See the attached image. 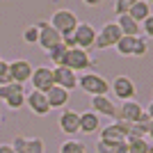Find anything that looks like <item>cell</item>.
<instances>
[{
    "label": "cell",
    "mask_w": 153,
    "mask_h": 153,
    "mask_svg": "<svg viewBox=\"0 0 153 153\" xmlns=\"http://www.w3.org/2000/svg\"><path fill=\"white\" fill-rule=\"evenodd\" d=\"M51 27L55 32H57L59 37L62 34H71V32L76 30V25L80 23L78 21V16H76V12L73 9H66V7H59V9H55L53 12V16H51Z\"/></svg>",
    "instance_id": "1"
},
{
    "label": "cell",
    "mask_w": 153,
    "mask_h": 153,
    "mask_svg": "<svg viewBox=\"0 0 153 153\" xmlns=\"http://www.w3.org/2000/svg\"><path fill=\"white\" fill-rule=\"evenodd\" d=\"M78 87L85 91L87 96H108L110 91V82L105 80V78L101 76V73H82V76L78 78Z\"/></svg>",
    "instance_id": "2"
},
{
    "label": "cell",
    "mask_w": 153,
    "mask_h": 153,
    "mask_svg": "<svg viewBox=\"0 0 153 153\" xmlns=\"http://www.w3.org/2000/svg\"><path fill=\"white\" fill-rule=\"evenodd\" d=\"M0 101L5 103L9 110H21L25 105V89H23V85H5V87H0Z\"/></svg>",
    "instance_id": "3"
},
{
    "label": "cell",
    "mask_w": 153,
    "mask_h": 153,
    "mask_svg": "<svg viewBox=\"0 0 153 153\" xmlns=\"http://www.w3.org/2000/svg\"><path fill=\"white\" fill-rule=\"evenodd\" d=\"M121 30L117 27L114 21H108L105 25L101 27V32H96V41H94V48H101V51H105V48H114L117 41L121 39Z\"/></svg>",
    "instance_id": "4"
},
{
    "label": "cell",
    "mask_w": 153,
    "mask_h": 153,
    "mask_svg": "<svg viewBox=\"0 0 153 153\" xmlns=\"http://www.w3.org/2000/svg\"><path fill=\"white\" fill-rule=\"evenodd\" d=\"M110 91H112L121 103H126V101H133L135 98L137 87H135V82L128 76H117L114 80H110Z\"/></svg>",
    "instance_id": "5"
},
{
    "label": "cell",
    "mask_w": 153,
    "mask_h": 153,
    "mask_svg": "<svg viewBox=\"0 0 153 153\" xmlns=\"http://www.w3.org/2000/svg\"><path fill=\"white\" fill-rule=\"evenodd\" d=\"M73 39H76V48H82V51L91 53L96 41V30L91 23H78L76 30H73Z\"/></svg>",
    "instance_id": "6"
},
{
    "label": "cell",
    "mask_w": 153,
    "mask_h": 153,
    "mask_svg": "<svg viewBox=\"0 0 153 153\" xmlns=\"http://www.w3.org/2000/svg\"><path fill=\"white\" fill-rule=\"evenodd\" d=\"M14 153H46V144L41 137H23L16 135L12 142Z\"/></svg>",
    "instance_id": "7"
},
{
    "label": "cell",
    "mask_w": 153,
    "mask_h": 153,
    "mask_svg": "<svg viewBox=\"0 0 153 153\" xmlns=\"http://www.w3.org/2000/svg\"><path fill=\"white\" fill-rule=\"evenodd\" d=\"M130 135V126L123 121H112L105 128H101V142H126Z\"/></svg>",
    "instance_id": "8"
},
{
    "label": "cell",
    "mask_w": 153,
    "mask_h": 153,
    "mask_svg": "<svg viewBox=\"0 0 153 153\" xmlns=\"http://www.w3.org/2000/svg\"><path fill=\"white\" fill-rule=\"evenodd\" d=\"M64 66H69L73 73H78V71H85L87 73V69L91 66V53L82 51V48H71L69 53H66V64Z\"/></svg>",
    "instance_id": "9"
},
{
    "label": "cell",
    "mask_w": 153,
    "mask_h": 153,
    "mask_svg": "<svg viewBox=\"0 0 153 153\" xmlns=\"http://www.w3.org/2000/svg\"><path fill=\"white\" fill-rule=\"evenodd\" d=\"M32 91H39V94H46V91L51 89L53 85V69L51 66H37V69L32 71Z\"/></svg>",
    "instance_id": "10"
},
{
    "label": "cell",
    "mask_w": 153,
    "mask_h": 153,
    "mask_svg": "<svg viewBox=\"0 0 153 153\" xmlns=\"http://www.w3.org/2000/svg\"><path fill=\"white\" fill-rule=\"evenodd\" d=\"M53 82H55V87H62L71 94L73 89H78V73H73L69 66H55L53 69Z\"/></svg>",
    "instance_id": "11"
},
{
    "label": "cell",
    "mask_w": 153,
    "mask_h": 153,
    "mask_svg": "<svg viewBox=\"0 0 153 153\" xmlns=\"http://www.w3.org/2000/svg\"><path fill=\"white\" fill-rule=\"evenodd\" d=\"M34 25H37V30H39V39H37V44L41 46L46 53L51 51L53 46L62 44V37H59L57 32L51 27V23H48V21H39V23H34Z\"/></svg>",
    "instance_id": "12"
},
{
    "label": "cell",
    "mask_w": 153,
    "mask_h": 153,
    "mask_svg": "<svg viewBox=\"0 0 153 153\" xmlns=\"http://www.w3.org/2000/svg\"><path fill=\"white\" fill-rule=\"evenodd\" d=\"M142 112H144V108H142L137 101H126V103H121V108L117 110V121H123V123H128V126H135V123L140 121Z\"/></svg>",
    "instance_id": "13"
},
{
    "label": "cell",
    "mask_w": 153,
    "mask_h": 153,
    "mask_svg": "<svg viewBox=\"0 0 153 153\" xmlns=\"http://www.w3.org/2000/svg\"><path fill=\"white\" fill-rule=\"evenodd\" d=\"M32 71H34V66H32L27 59H14V62H9V73H12V82H16V85L30 82Z\"/></svg>",
    "instance_id": "14"
},
{
    "label": "cell",
    "mask_w": 153,
    "mask_h": 153,
    "mask_svg": "<svg viewBox=\"0 0 153 153\" xmlns=\"http://www.w3.org/2000/svg\"><path fill=\"white\" fill-rule=\"evenodd\" d=\"M91 112L96 117H108L117 121V105L114 101H110V96H94L91 98Z\"/></svg>",
    "instance_id": "15"
},
{
    "label": "cell",
    "mask_w": 153,
    "mask_h": 153,
    "mask_svg": "<svg viewBox=\"0 0 153 153\" xmlns=\"http://www.w3.org/2000/svg\"><path fill=\"white\" fill-rule=\"evenodd\" d=\"M57 121H59V130L64 135L73 137L78 133V126H80V112H76V110H71V108H64Z\"/></svg>",
    "instance_id": "16"
},
{
    "label": "cell",
    "mask_w": 153,
    "mask_h": 153,
    "mask_svg": "<svg viewBox=\"0 0 153 153\" xmlns=\"http://www.w3.org/2000/svg\"><path fill=\"white\" fill-rule=\"evenodd\" d=\"M25 105L30 108V112L34 117H46L51 112V105L46 101V94H39V91H30L25 94Z\"/></svg>",
    "instance_id": "17"
},
{
    "label": "cell",
    "mask_w": 153,
    "mask_h": 153,
    "mask_svg": "<svg viewBox=\"0 0 153 153\" xmlns=\"http://www.w3.org/2000/svg\"><path fill=\"white\" fill-rule=\"evenodd\" d=\"M128 16H130L135 23H142L144 19L153 16V14H151V2H149V0H130Z\"/></svg>",
    "instance_id": "18"
},
{
    "label": "cell",
    "mask_w": 153,
    "mask_h": 153,
    "mask_svg": "<svg viewBox=\"0 0 153 153\" xmlns=\"http://www.w3.org/2000/svg\"><path fill=\"white\" fill-rule=\"evenodd\" d=\"M101 130V117H96L94 112H80V126H78V133L85 135H94Z\"/></svg>",
    "instance_id": "19"
},
{
    "label": "cell",
    "mask_w": 153,
    "mask_h": 153,
    "mask_svg": "<svg viewBox=\"0 0 153 153\" xmlns=\"http://www.w3.org/2000/svg\"><path fill=\"white\" fill-rule=\"evenodd\" d=\"M69 91L62 89V87H55L53 85L51 89L46 91V101H48V105H51V110H57V108H66V103H69Z\"/></svg>",
    "instance_id": "20"
},
{
    "label": "cell",
    "mask_w": 153,
    "mask_h": 153,
    "mask_svg": "<svg viewBox=\"0 0 153 153\" xmlns=\"http://www.w3.org/2000/svg\"><path fill=\"white\" fill-rule=\"evenodd\" d=\"M117 27L121 30L123 37H140V23H135L128 14H123V16H117Z\"/></svg>",
    "instance_id": "21"
},
{
    "label": "cell",
    "mask_w": 153,
    "mask_h": 153,
    "mask_svg": "<svg viewBox=\"0 0 153 153\" xmlns=\"http://www.w3.org/2000/svg\"><path fill=\"white\" fill-rule=\"evenodd\" d=\"M126 153H151V142L142 137H130L126 140Z\"/></svg>",
    "instance_id": "22"
},
{
    "label": "cell",
    "mask_w": 153,
    "mask_h": 153,
    "mask_svg": "<svg viewBox=\"0 0 153 153\" xmlns=\"http://www.w3.org/2000/svg\"><path fill=\"white\" fill-rule=\"evenodd\" d=\"M96 153H126V142H96Z\"/></svg>",
    "instance_id": "23"
},
{
    "label": "cell",
    "mask_w": 153,
    "mask_h": 153,
    "mask_svg": "<svg viewBox=\"0 0 153 153\" xmlns=\"http://www.w3.org/2000/svg\"><path fill=\"white\" fill-rule=\"evenodd\" d=\"M66 53H69V48L62 46V44H57V46H53L51 51H48V57H51V62L55 64V66H64V64H66ZM55 66H53V69H55Z\"/></svg>",
    "instance_id": "24"
},
{
    "label": "cell",
    "mask_w": 153,
    "mask_h": 153,
    "mask_svg": "<svg viewBox=\"0 0 153 153\" xmlns=\"http://www.w3.org/2000/svg\"><path fill=\"white\" fill-rule=\"evenodd\" d=\"M135 39L137 37H121L117 41L114 51L121 55V57H133V48H135Z\"/></svg>",
    "instance_id": "25"
},
{
    "label": "cell",
    "mask_w": 153,
    "mask_h": 153,
    "mask_svg": "<svg viewBox=\"0 0 153 153\" xmlns=\"http://www.w3.org/2000/svg\"><path fill=\"white\" fill-rule=\"evenodd\" d=\"M59 153H87V146L78 140H66L59 146Z\"/></svg>",
    "instance_id": "26"
},
{
    "label": "cell",
    "mask_w": 153,
    "mask_h": 153,
    "mask_svg": "<svg viewBox=\"0 0 153 153\" xmlns=\"http://www.w3.org/2000/svg\"><path fill=\"white\" fill-rule=\"evenodd\" d=\"M149 46H151V41L146 37H137L135 39V48H133V57H144L149 53Z\"/></svg>",
    "instance_id": "27"
},
{
    "label": "cell",
    "mask_w": 153,
    "mask_h": 153,
    "mask_svg": "<svg viewBox=\"0 0 153 153\" xmlns=\"http://www.w3.org/2000/svg\"><path fill=\"white\" fill-rule=\"evenodd\" d=\"M5 85H12V73H9V62H0V87Z\"/></svg>",
    "instance_id": "28"
},
{
    "label": "cell",
    "mask_w": 153,
    "mask_h": 153,
    "mask_svg": "<svg viewBox=\"0 0 153 153\" xmlns=\"http://www.w3.org/2000/svg\"><path fill=\"white\" fill-rule=\"evenodd\" d=\"M37 39H39V30H37V25H30V27H25L23 30V41L25 44H37Z\"/></svg>",
    "instance_id": "29"
},
{
    "label": "cell",
    "mask_w": 153,
    "mask_h": 153,
    "mask_svg": "<svg viewBox=\"0 0 153 153\" xmlns=\"http://www.w3.org/2000/svg\"><path fill=\"white\" fill-rule=\"evenodd\" d=\"M140 32H144L146 34V39L151 41V34H153V16H149V19H144L140 23Z\"/></svg>",
    "instance_id": "30"
},
{
    "label": "cell",
    "mask_w": 153,
    "mask_h": 153,
    "mask_svg": "<svg viewBox=\"0 0 153 153\" xmlns=\"http://www.w3.org/2000/svg\"><path fill=\"white\" fill-rule=\"evenodd\" d=\"M112 7H114V14H117V16H123V14H128L130 0H117V2H112Z\"/></svg>",
    "instance_id": "31"
},
{
    "label": "cell",
    "mask_w": 153,
    "mask_h": 153,
    "mask_svg": "<svg viewBox=\"0 0 153 153\" xmlns=\"http://www.w3.org/2000/svg\"><path fill=\"white\" fill-rule=\"evenodd\" d=\"M0 153H14L12 144H0Z\"/></svg>",
    "instance_id": "32"
},
{
    "label": "cell",
    "mask_w": 153,
    "mask_h": 153,
    "mask_svg": "<svg viewBox=\"0 0 153 153\" xmlns=\"http://www.w3.org/2000/svg\"><path fill=\"white\" fill-rule=\"evenodd\" d=\"M0 121H2V117H0Z\"/></svg>",
    "instance_id": "33"
},
{
    "label": "cell",
    "mask_w": 153,
    "mask_h": 153,
    "mask_svg": "<svg viewBox=\"0 0 153 153\" xmlns=\"http://www.w3.org/2000/svg\"><path fill=\"white\" fill-rule=\"evenodd\" d=\"M0 62H2V57H0Z\"/></svg>",
    "instance_id": "34"
}]
</instances>
